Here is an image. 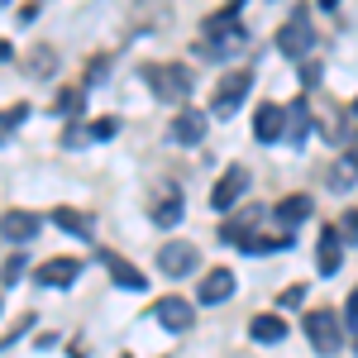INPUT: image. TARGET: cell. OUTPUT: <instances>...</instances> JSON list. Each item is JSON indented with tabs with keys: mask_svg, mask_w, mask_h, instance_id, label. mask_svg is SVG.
Segmentation results:
<instances>
[{
	"mask_svg": "<svg viewBox=\"0 0 358 358\" xmlns=\"http://www.w3.org/2000/svg\"><path fill=\"white\" fill-rule=\"evenodd\" d=\"M143 82H148V91L163 101V106H182L187 96H192V67H182V62H148L143 67Z\"/></svg>",
	"mask_w": 358,
	"mask_h": 358,
	"instance_id": "obj_1",
	"label": "cell"
},
{
	"mask_svg": "<svg viewBox=\"0 0 358 358\" xmlns=\"http://www.w3.org/2000/svg\"><path fill=\"white\" fill-rule=\"evenodd\" d=\"M306 334H310V344H315V354H339L344 349V330H339V315L334 310H306Z\"/></svg>",
	"mask_w": 358,
	"mask_h": 358,
	"instance_id": "obj_2",
	"label": "cell"
},
{
	"mask_svg": "<svg viewBox=\"0 0 358 358\" xmlns=\"http://www.w3.org/2000/svg\"><path fill=\"white\" fill-rule=\"evenodd\" d=\"M277 48H282L287 57H306L310 48H315V29H310V15H306V10H296L287 24L277 29Z\"/></svg>",
	"mask_w": 358,
	"mask_h": 358,
	"instance_id": "obj_3",
	"label": "cell"
},
{
	"mask_svg": "<svg viewBox=\"0 0 358 358\" xmlns=\"http://www.w3.org/2000/svg\"><path fill=\"white\" fill-rule=\"evenodd\" d=\"M248 86H253V72H248V67H234V72L220 82V91H215V115H220V120H229V115L244 106Z\"/></svg>",
	"mask_w": 358,
	"mask_h": 358,
	"instance_id": "obj_4",
	"label": "cell"
},
{
	"mask_svg": "<svg viewBox=\"0 0 358 358\" xmlns=\"http://www.w3.org/2000/svg\"><path fill=\"white\" fill-rule=\"evenodd\" d=\"M196 244H187V239H172V244H163V253H158V268H163V277H187L196 273Z\"/></svg>",
	"mask_w": 358,
	"mask_h": 358,
	"instance_id": "obj_5",
	"label": "cell"
},
{
	"mask_svg": "<svg viewBox=\"0 0 358 358\" xmlns=\"http://www.w3.org/2000/svg\"><path fill=\"white\" fill-rule=\"evenodd\" d=\"M167 134H172V143H182V148H196V143H206V115L201 110H177L172 115V124H167Z\"/></svg>",
	"mask_w": 358,
	"mask_h": 358,
	"instance_id": "obj_6",
	"label": "cell"
},
{
	"mask_svg": "<svg viewBox=\"0 0 358 358\" xmlns=\"http://www.w3.org/2000/svg\"><path fill=\"white\" fill-rule=\"evenodd\" d=\"M153 315H158V325H163L167 334H187L192 320H196L192 301H182V296H163V301L153 306Z\"/></svg>",
	"mask_w": 358,
	"mask_h": 358,
	"instance_id": "obj_7",
	"label": "cell"
},
{
	"mask_svg": "<svg viewBox=\"0 0 358 358\" xmlns=\"http://www.w3.org/2000/svg\"><path fill=\"white\" fill-rule=\"evenodd\" d=\"M244 192H248V172L239 163H229V167H224V177L215 182V192H210V206H215V210H229Z\"/></svg>",
	"mask_w": 358,
	"mask_h": 358,
	"instance_id": "obj_8",
	"label": "cell"
},
{
	"mask_svg": "<svg viewBox=\"0 0 358 358\" xmlns=\"http://www.w3.org/2000/svg\"><path fill=\"white\" fill-rule=\"evenodd\" d=\"M82 277V263L77 258H53V263H43L38 273H34V282L38 287H72Z\"/></svg>",
	"mask_w": 358,
	"mask_h": 358,
	"instance_id": "obj_9",
	"label": "cell"
},
{
	"mask_svg": "<svg viewBox=\"0 0 358 358\" xmlns=\"http://www.w3.org/2000/svg\"><path fill=\"white\" fill-rule=\"evenodd\" d=\"M206 306H220V301H229L234 296V273L229 268H210V273L201 277V292H196Z\"/></svg>",
	"mask_w": 358,
	"mask_h": 358,
	"instance_id": "obj_10",
	"label": "cell"
},
{
	"mask_svg": "<svg viewBox=\"0 0 358 358\" xmlns=\"http://www.w3.org/2000/svg\"><path fill=\"white\" fill-rule=\"evenodd\" d=\"M282 134H287V143H306V134H310V110H306V101H287V106H282Z\"/></svg>",
	"mask_w": 358,
	"mask_h": 358,
	"instance_id": "obj_11",
	"label": "cell"
},
{
	"mask_svg": "<svg viewBox=\"0 0 358 358\" xmlns=\"http://www.w3.org/2000/svg\"><path fill=\"white\" fill-rule=\"evenodd\" d=\"M339 253H344V239H339V229H320V244H315V263H320V273L330 277V273H339V263H344V258H339Z\"/></svg>",
	"mask_w": 358,
	"mask_h": 358,
	"instance_id": "obj_12",
	"label": "cell"
},
{
	"mask_svg": "<svg viewBox=\"0 0 358 358\" xmlns=\"http://www.w3.org/2000/svg\"><path fill=\"white\" fill-rule=\"evenodd\" d=\"M253 134H258V143H282V106H258Z\"/></svg>",
	"mask_w": 358,
	"mask_h": 358,
	"instance_id": "obj_13",
	"label": "cell"
},
{
	"mask_svg": "<svg viewBox=\"0 0 358 358\" xmlns=\"http://www.w3.org/2000/svg\"><path fill=\"white\" fill-rule=\"evenodd\" d=\"M0 234L15 239V244H24V239L38 234V215H29V210H10V215L0 220Z\"/></svg>",
	"mask_w": 358,
	"mask_h": 358,
	"instance_id": "obj_14",
	"label": "cell"
},
{
	"mask_svg": "<svg viewBox=\"0 0 358 358\" xmlns=\"http://www.w3.org/2000/svg\"><path fill=\"white\" fill-rule=\"evenodd\" d=\"M182 220V187H172V182H167V192L158 196V201H153V224H177Z\"/></svg>",
	"mask_w": 358,
	"mask_h": 358,
	"instance_id": "obj_15",
	"label": "cell"
},
{
	"mask_svg": "<svg viewBox=\"0 0 358 358\" xmlns=\"http://www.w3.org/2000/svg\"><path fill=\"white\" fill-rule=\"evenodd\" d=\"M53 224H57V229H67V234H77V239H91V234H96V224L86 220L82 210H72V206H57Z\"/></svg>",
	"mask_w": 358,
	"mask_h": 358,
	"instance_id": "obj_16",
	"label": "cell"
},
{
	"mask_svg": "<svg viewBox=\"0 0 358 358\" xmlns=\"http://www.w3.org/2000/svg\"><path fill=\"white\" fill-rule=\"evenodd\" d=\"M101 263L110 268L115 287H134V292H143V273H138L134 263H124V258H115V253H101Z\"/></svg>",
	"mask_w": 358,
	"mask_h": 358,
	"instance_id": "obj_17",
	"label": "cell"
},
{
	"mask_svg": "<svg viewBox=\"0 0 358 358\" xmlns=\"http://www.w3.org/2000/svg\"><path fill=\"white\" fill-rule=\"evenodd\" d=\"M273 215L287 224V229H292V224H301L306 215H310V196H282V201L273 206Z\"/></svg>",
	"mask_w": 358,
	"mask_h": 358,
	"instance_id": "obj_18",
	"label": "cell"
},
{
	"mask_svg": "<svg viewBox=\"0 0 358 358\" xmlns=\"http://www.w3.org/2000/svg\"><path fill=\"white\" fill-rule=\"evenodd\" d=\"M248 334H253L258 344H277V339L287 334V320H282V315H253V325H248Z\"/></svg>",
	"mask_w": 358,
	"mask_h": 358,
	"instance_id": "obj_19",
	"label": "cell"
},
{
	"mask_svg": "<svg viewBox=\"0 0 358 358\" xmlns=\"http://www.w3.org/2000/svg\"><path fill=\"white\" fill-rule=\"evenodd\" d=\"M53 48H43V43H38V48H34V53H29V77H48V72H53Z\"/></svg>",
	"mask_w": 358,
	"mask_h": 358,
	"instance_id": "obj_20",
	"label": "cell"
},
{
	"mask_svg": "<svg viewBox=\"0 0 358 358\" xmlns=\"http://www.w3.org/2000/svg\"><path fill=\"white\" fill-rule=\"evenodd\" d=\"M53 110H57V115H77V110H82V91H77V86H67V91H57Z\"/></svg>",
	"mask_w": 358,
	"mask_h": 358,
	"instance_id": "obj_21",
	"label": "cell"
},
{
	"mask_svg": "<svg viewBox=\"0 0 358 358\" xmlns=\"http://www.w3.org/2000/svg\"><path fill=\"white\" fill-rule=\"evenodd\" d=\"M24 258H20V253H15V258H5V268H0V282H5V287H15V282H20V277H24Z\"/></svg>",
	"mask_w": 358,
	"mask_h": 358,
	"instance_id": "obj_22",
	"label": "cell"
},
{
	"mask_svg": "<svg viewBox=\"0 0 358 358\" xmlns=\"http://www.w3.org/2000/svg\"><path fill=\"white\" fill-rule=\"evenodd\" d=\"M339 239L358 244V210H344V215H339Z\"/></svg>",
	"mask_w": 358,
	"mask_h": 358,
	"instance_id": "obj_23",
	"label": "cell"
},
{
	"mask_svg": "<svg viewBox=\"0 0 358 358\" xmlns=\"http://www.w3.org/2000/svg\"><path fill=\"white\" fill-rule=\"evenodd\" d=\"M330 187H334V192H349V187H354V172H349V167L339 163V167L330 172Z\"/></svg>",
	"mask_w": 358,
	"mask_h": 358,
	"instance_id": "obj_24",
	"label": "cell"
},
{
	"mask_svg": "<svg viewBox=\"0 0 358 358\" xmlns=\"http://www.w3.org/2000/svg\"><path fill=\"white\" fill-rule=\"evenodd\" d=\"M301 301H306V287H287V292L277 296V306H287V310H292V306H301Z\"/></svg>",
	"mask_w": 358,
	"mask_h": 358,
	"instance_id": "obj_25",
	"label": "cell"
},
{
	"mask_svg": "<svg viewBox=\"0 0 358 358\" xmlns=\"http://www.w3.org/2000/svg\"><path fill=\"white\" fill-rule=\"evenodd\" d=\"M115 129H120V120H96V124H91V138H110Z\"/></svg>",
	"mask_w": 358,
	"mask_h": 358,
	"instance_id": "obj_26",
	"label": "cell"
},
{
	"mask_svg": "<svg viewBox=\"0 0 358 358\" xmlns=\"http://www.w3.org/2000/svg\"><path fill=\"white\" fill-rule=\"evenodd\" d=\"M344 315H349V334L358 339V292L349 296V306H344Z\"/></svg>",
	"mask_w": 358,
	"mask_h": 358,
	"instance_id": "obj_27",
	"label": "cell"
},
{
	"mask_svg": "<svg viewBox=\"0 0 358 358\" xmlns=\"http://www.w3.org/2000/svg\"><path fill=\"white\" fill-rule=\"evenodd\" d=\"M86 82H106V57H96V62H86Z\"/></svg>",
	"mask_w": 358,
	"mask_h": 358,
	"instance_id": "obj_28",
	"label": "cell"
},
{
	"mask_svg": "<svg viewBox=\"0 0 358 358\" xmlns=\"http://www.w3.org/2000/svg\"><path fill=\"white\" fill-rule=\"evenodd\" d=\"M344 167H349V172L358 177V134L349 138V153H344Z\"/></svg>",
	"mask_w": 358,
	"mask_h": 358,
	"instance_id": "obj_29",
	"label": "cell"
},
{
	"mask_svg": "<svg viewBox=\"0 0 358 358\" xmlns=\"http://www.w3.org/2000/svg\"><path fill=\"white\" fill-rule=\"evenodd\" d=\"M62 143H67V148H82V143H86V129H82V124H72V129H67V138H62Z\"/></svg>",
	"mask_w": 358,
	"mask_h": 358,
	"instance_id": "obj_30",
	"label": "cell"
},
{
	"mask_svg": "<svg viewBox=\"0 0 358 358\" xmlns=\"http://www.w3.org/2000/svg\"><path fill=\"white\" fill-rule=\"evenodd\" d=\"M0 57H10V43H0Z\"/></svg>",
	"mask_w": 358,
	"mask_h": 358,
	"instance_id": "obj_31",
	"label": "cell"
},
{
	"mask_svg": "<svg viewBox=\"0 0 358 358\" xmlns=\"http://www.w3.org/2000/svg\"><path fill=\"white\" fill-rule=\"evenodd\" d=\"M320 5H325V10H334V5H339V0H320Z\"/></svg>",
	"mask_w": 358,
	"mask_h": 358,
	"instance_id": "obj_32",
	"label": "cell"
},
{
	"mask_svg": "<svg viewBox=\"0 0 358 358\" xmlns=\"http://www.w3.org/2000/svg\"><path fill=\"white\" fill-rule=\"evenodd\" d=\"M349 110H354V115H358V101H354V106H349Z\"/></svg>",
	"mask_w": 358,
	"mask_h": 358,
	"instance_id": "obj_33",
	"label": "cell"
},
{
	"mask_svg": "<svg viewBox=\"0 0 358 358\" xmlns=\"http://www.w3.org/2000/svg\"><path fill=\"white\" fill-rule=\"evenodd\" d=\"M0 5H5V0H0Z\"/></svg>",
	"mask_w": 358,
	"mask_h": 358,
	"instance_id": "obj_34",
	"label": "cell"
}]
</instances>
